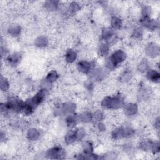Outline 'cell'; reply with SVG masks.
<instances>
[{"instance_id": "1", "label": "cell", "mask_w": 160, "mask_h": 160, "mask_svg": "<svg viewBox=\"0 0 160 160\" xmlns=\"http://www.w3.org/2000/svg\"><path fill=\"white\" fill-rule=\"evenodd\" d=\"M124 104V98L121 95L113 97L106 96L101 102L102 107L105 109H119L122 107Z\"/></svg>"}, {"instance_id": "2", "label": "cell", "mask_w": 160, "mask_h": 160, "mask_svg": "<svg viewBox=\"0 0 160 160\" xmlns=\"http://www.w3.org/2000/svg\"><path fill=\"white\" fill-rule=\"evenodd\" d=\"M126 58V54L125 52L121 49H118L110 56L107 61V67L109 69H113L116 68V66L124 62Z\"/></svg>"}, {"instance_id": "3", "label": "cell", "mask_w": 160, "mask_h": 160, "mask_svg": "<svg viewBox=\"0 0 160 160\" xmlns=\"http://www.w3.org/2000/svg\"><path fill=\"white\" fill-rule=\"evenodd\" d=\"M134 134V130L130 127H123L114 129L112 134V138L118 139L123 138H130Z\"/></svg>"}, {"instance_id": "4", "label": "cell", "mask_w": 160, "mask_h": 160, "mask_svg": "<svg viewBox=\"0 0 160 160\" xmlns=\"http://www.w3.org/2000/svg\"><path fill=\"white\" fill-rule=\"evenodd\" d=\"M24 102H23L19 99L12 97L10 98L6 104L9 110H11L16 112H20L22 111Z\"/></svg>"}, {"instance_id": "5", "label": "cell", "mask_w": 160, "mask_h": 160, "mask_svg": "<svg viewBox=\"0 0 160 160\" xmlns=\"http://www.w3.org/2000/svg\"><path fill=\"white\" fill-rule=\"evenodd\" d=\"M46 89H40L32 98L29 99L26 102L31 104L34 108L41 104L46 98Z\"/></svg>"}, {"instance_id": "6", "label": "cell", "mask_w": 160, "mask_h": 160, "mask_svg": "<svg viewBox=\"0 0 160 160\" xmlns=\"http://www.w3.org/2000/svg\"><path fill=\"white\" fill-rule=\"evenodd\" d=\"M46 156L50 159H62L64 156V151L61 146H56L47 151Z\"/></svg>"}, {"instance_id": "7", "label": "cell", "mask_w": 160, "mask_h": 160, "mask_svg": "<svg viewBox=\"0 0 160 160\" xmlns=\"http://www.w3.org/2000/svg\"><path fill=\"white\" fill-rule=\"evenodd\" d=\"M140 22L144 27L150 30H155L158 26L156 21L154 19H151L150 16H142Z\"/></svg>"}, {"instance_id": "8", "label": "cell", "mask_w": 160, "mask_h": 160, "mask_svg": "<svg viewBox=\"0 0 160 160\" xmlns=\"http://www.w3.org/2000/svg\"><path fill=\"white\" fill-rule=\"evenodd\" d=\"M77 68L80 72L84 74H88L91 71V64L88 61H80L77 64Z\"/></svg>"}, {"instance_id": "9", "label": "cell", "mask_w": 160, "mask_h": 160, "mask_svg": "<svg viewBox=\"0 0 160 160\" xmlns=\"http://www.w3.org/2000/svg\"><path fill=\"white\" fill-rule=\"evenodd\" d=\"M114 36V34L112 29L105 28L102 30L101 36L102 39H104L107 44H108V42H110V41H111L113 39Z\"/></svg>"}, {"instance_id": "10", "label": "cell", "mask_w": 160, "mask_h": 160, "mask_svg": "<svg viewBox=\"0 0 160 160\" xmlns=\"http://www.w3.org/2000/svg\"><path fill=\"white\" fill-rule=\"evenodd\" d=\"M147 78L154 82H158L160 79V74L159 73L154 69L149 70L146 73Z\"/></svg>"}, {"instance_id": "11", "label": "cell", "mask_w": 160, "mask_h": 160, "mask_svg": "<svg viewBox=\"0 0 160 160\" xmlns=\"http://www.w3.org/2000/svg\"><path fill=\"white\" fill-rule=\"evenodd\" d=\"M146 52L149 56L154 58L159 54V48L152 44H149L146 48Z\"/></svg>"}, {"instance_id": "12", "label": "cell", "mask_w": 160, "mask_h": 160, "mask_svg": "<svg viewBox=\"0 0 160 160\" xmlns=\"http://www.w3.org/2000/svg\"><path fill=\"white\" fill-rule=\"evenodd\" d=\"M77 139V135H76V131L71 130L69 131L64 137V141L67 144H72V142H75Z\"/></svg>"}, {"instance_id": "13", "label": "cell", "mask_w": 160, "mask_h": 160, "mask_svg": "<svg viewBox=\"0 0 160 160\" xmlns=\"http://www.w3.org/2000/svg\"><path fill=\"white\" fill-rule=\"evenodd\" d=\"M20 60H21V55L19 53H16V52L8 56V57L7 58V61L8 63L12 66L17 65L20 62Z\"/></svg>"}, {"instance_id": "14", "label": "cell", "mask_w": 160, "mask_h": 160, "mask_svg": "<svg viewBox=\"0 0 160 160\" xmlns=\"http://www.w3.org/2000/svg\"><path fill=\"white\" fill-rule=\"evenodd\" d=\"M59 78V74L56 71H50L45 78V82L49 85L53 83Z\"/></svg>"}, {"instance_id": "15", "label": "cell", "mask_w": 160, "mask_h": 160, "mask_svg": "<svg viewBox=\"0 0 160 160\" xmlns=\"http://www.w3.org/2000/svg\"><path fill=\"white\" fill-rule=\"evenodd\" d=\"M75 109H76V106L74 104L70 102H68L64 103L62 105L61 110L64 113L71 114L74 111Z\"/></svg>"}, {"instance_id": "16", "label": "cell", "mask_w": 160, "mask_h": 160, "mask_svg": "<svg viewBox=\"0 0 160 160\" xmlns=\"http://www.w3.org/2000/svg\"><path fill=\"white\" fill-rule=\"evenodd\" d=\"M77 57V54L76 52L75 51L72 50V49H68L65 54V60L69 62V63H71L73 62Z\"/></svg>"}, {"instance_id": "17", "label": "cell", "mask_w": 160, "mask_h": 160, "mask_svg": "<svg viewBox=\"0 0 160 160\" xmlns=\"http://www.w3.org/2000/svg\"><path fill=\"white\" fill-rule=\"evenodd\" d=\"M138 111V106L136 104L129 103L125 106V112L129 116L134 115Z\"/></svg>"}, {"instance_id": "18", "label": "cell", "mask_w": 160, "mask_h": 160, "mask_svg": "<svg viewBox=\"0 0 160 160\" xmlns=\"http://www.w3.org/2000/svg\"><path fill=\"white\" fill-rule=\"evenodd\" d=\"M39 132L35 128H31L27 132V138L31 141H35L39 137Z\"/></svg>"}, {"instance_id": "19", "label": "cell", "mask_w": 160, "mask_h": 160, "mask_svg": "<svg viewBox=\"0 0 160 160\" xmlns=\"http://www.w3.org/2000/svg\"><path fill=\"white\" fill-rule=\"evenodd\" d=\"M111 25L112 29H119L121 28L122 25V20L116 16H113L111 19Z\"/></svg>"}, {"instance_id": "20", "label": "cell", "mask_w": 160, "mask_h": 160, "mask_svg": "<svg viewBox=\"0 0 160 160\" xmlns=\"http://www.w3.org/2000/svg\"><path fill=\"white\" fill-rule=\"evenodd\" d=\"M8 33L14 37L18 36L21 34V28L18 25H12L8 29Z\"/></svg>"}, {"instance_id": "21", "label": "cell", "mask_w": 160, "mask_h": 160, "mask_svg": "<svg viewBox=\"0 0 160 160\" xmlns=\"http://www.w3.org/2000/svg\"><path fill=\"white\" fill-rule=\"evenodd\" d=\"M45 8L49 11H56L58 8V1H48L44 3Z\"/></svg>"}, {"instance_id": "22", "label": "cell", "mask_w": 160, "mask_h": 160, "mask_svg": "<svg viewBox=\"0 0 160 160\" xmlns=\"http://www.w3.org/2000/svg\"><path fill=\"white\" fill-rule=\"evenodd\" d=\"M34 44L36 46L39 47V48L45 47L48 44V40L46 37L41 36L38 37L37 39H36Z\"/></svg>"}, {"instance_id": "23", "label": "cell", "mask_w": 160, "mask_h": 160, "mask_svg": "<svg viewBox=\"0 0 160 160\" xmlns=\"http://www.w3.org/2000/svg\"><path fill=\"white\" fill-rule=\"evenodd\" d=\"M77 122L76 118L72 114H69L66 119V123L68 127L73 128L76 126Z\"/></svg>"}, {"instance_id": "24", "label": "cell", "mask_w": 160, "mask_h": 160, "mask_svg": "<svg viewBox=\"0 0 160 160\" xmlns=\"http://www.w3.org/2000/svg\"><path fill=\"white\" fill-rule=\"evenodd\" d=\"M82 148L84 153L91 154L93 151V145L90 141H85L82 144Z\"/></svg>"}, {"instance_id": "25", "label": "cell", "mask_w": 160, "mask_h": 160, "mask_svg": "<svg viewBox=\"0 0 160 160\" xmlns=\"http://www.w3.org/2000/svg\"><path fill=\"white\" fill-rule=\"evenodd\" d=\"M108 52H109L108 44H107L106 42L102 43L100 45L99 48V54L102 56H104L108 54Z\"/></svg>"}, {"instance_id": "26", "label": "cell", "mask_w": 160, "mask_h": 160, "mask_svg": "<svg viewBox=\"0 0 160 160\" xmlns=\"http://www.w3.org/2000/svg\"><path fill=\"white\" fill-rule=\"evenodd\" d=\"M0 86H1V89L2 91H6L8 90V89L9 88V83L8 80L2 76L1 77Z\"/></svg>"}, {"instance_id": "27", "label": "cell", "mask_w": 160, "mask_h": 160, "mask_svg": "<svg viewBox=\"0 0 160 160\" xmlns=\"http://www.w3.org/2000/svg\"><path fill=\"white\" fill-rule=\"evenodd\" d=\"M92 118H93L92 115L90 112H83L82 114H81L79 116V119L82 122H88L91 121L92 120Z\"/></svg>"}, {"instance_id": "28", "label": "cell", "mask_w": 160, "mask_h": 160, "mask_svg": "<svg viewBox=\"0 0 160 160\" xmlns=\"http://www.w3.org/2000/svg\"><path fill=\"white\" fill-rule=\"evenodd\" d=\"M148 62L145 59L142 60L139 65V67H138V70L141 72H145L146 71H147V69H148Z\"/></svg>"}, {"instance_id": "29", "label": "cell", "mask_w": 160, "mask_h": 160, "mask_svg": "<svg viewBox=\"0 0 160 160\" xmlns=\"http://www.w3.org/2000/svg\"><path fill=\"white\" fill-rule=\"evenodd\" d=\"M80 9V6L79 4H78L76 2H72L70 4L69 6V10L72 12H76V11H79Z\"/></svg>"}, {"instance_id": "30", "label": "cell", "mask_w": 160, "mask_h": 160, "mask_svg": "<svg viewBox=\"0 0 160 160\" xmlns=\"http://www.w3.org/2000/svg\"><path fill=\"white\" fill-rule=\"evenodd\" d=\"M76 131L78 140H81L85 136V131L82 128H79Z\"/></svg>"}, {"instance_id": "31", "label": "cell", "mask_w": 160, "mask_h": 160, "mask_svg": "<svg viewBox=\"0 0 160 160\" xmlns=\"http://www.w3.org/2000/svg\"><path fill=\"white\" fill-rule=\"evenodd\" d=\"M133 36L134 37V38H140L142 36V29L138 28H136L134 32H133Z\"/></svg>"}, {"instance_id": "32", "label": "cell", "mask_w": 160, "mask_h": 160, "mask_svg": "<svg viewBox=\"0 0 160 160\" xmlns=\"http://www.w3.org/2000/svg\"><path fill=\"white\" fill-rule=\"evenodd\" d=\"M131 72L129 71H125L122 74L121 78L123 81H126V80H128V79H131Z\"/></svg>"}, {"instance_id": "33", "label": "cell", "mask_w": 160, "mask_h": 160, "mask_svg": "<svg viewBox=\"0 0 160 160\" xmlns=\"http://www.w3.org/2000/svg\"><path fill=\"white\" fill-rule=\"evenodd\" d=\"M94 117L96 119H98V121H101L102 118H103V114L101 111H97L95 113H94Z\"/></svg>"}, {"instance_id": "34", "label": "cell", "mask_w": 160, "mask_h": 160, "mask_svg": "<svg viewBox=\"0 0 160 160\" xmlns=\"http://www.w3.org/2000/svg\"><path fill=\"white\" fill-rule=\"evenodd\" d=\"M98 128L99 130L101 131H103L105 129V126H104V124H101V123H99L98 124Z\"/></svg>"}]
</instances>
